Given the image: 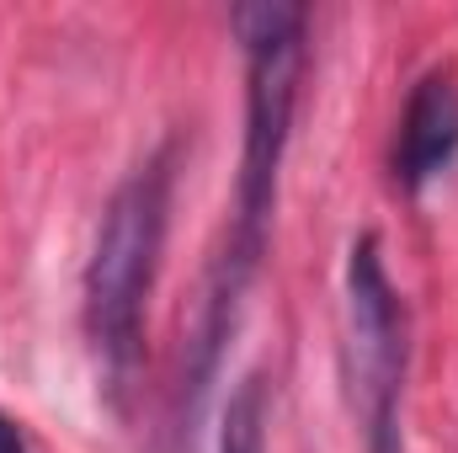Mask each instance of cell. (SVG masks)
<instances>
[{"label":"cell","instance_id":"cell-1","mask_svg":"<svg viewBox=\"0 0 458 453\" xmlns=\"http://www.w3.org/2000/svg\"><path fill=\"white\" fill-rule=\"evenodd\" d=\"M176 150H155L149 160H139L117 192L102 209V225L91 240V261H86V337L102 363L107 389L123 395L139 363V341H144V304L160 272V251H165V225H171V182H176Z\"/></svg>","mask_w":458,"mask_h":453},{"label":"cell","instance_id":"cell-2","mask_svg":"<svg viewBox=\"0 0 458 453\" xmlns=\"http://www.w3.org/2000/svg\"><path fill=\"white\" fill-rule=\"evenodd\" d=\"M229 27L245 48V150H240V182H234V229L225 251L256 267L272 225V203H277V171L293 133L310 16L293 0H250L229 11Z\"/></svg>","mask_w":458,"mask_h":453},{"label":"cell","instance_id":"cell-3","mask_svg":"<svg viewBox=\"0 0 458 453\" xmlns=\"http://www.w3.org/2000/svg\"><path fill=\"white\" fill-rule=\"evenodd\" d=\"M405 304L384 272L378 235L362 229L346 251V384L362 416L368 453H405L400 400H405Z\"/></svg>","mask_w":458,"mask_h":453},{"label":"cell","instance_id":"cell-4","mask_svg":"<svg viewBox=\"0 0 458 453\" xmlns=\"http://www.w3.org/2000/svg\"><path fill=\"white\" fill-rule=\"evenodd\" d=\"M458 155V70L437 64L411 86V102L400 113L394 133V187L400 192H421L427 182H437Z\"/></svg>","mask_w":458,"mask_h":453},{"label":"cell","instance_id":"cell-5","mask_svg":"<svg viewBox=\"0 0 458 453\" xmlns=\"http://www.w3.org/2000/svg\"><path fill=\"white\" fill-rule=\"evenodd\" d=\"M219 453H267V379L245 373L219 416Z\"/></svg>","mask_w":458,"mask_h":453},{"label":"cell","instance_id":"cell-6","mask_svg":"<svg viewBox=\"0 0 458 453\" xmlns=\"http://www.w3.org/2000/svg\"><path fill=\"white\" fill-rule=\"evenodd\" d=\"M0 453H27V438L11 416H0Z\"/></svg>","mask_w":458,"mask_h":453}]
</instances>
